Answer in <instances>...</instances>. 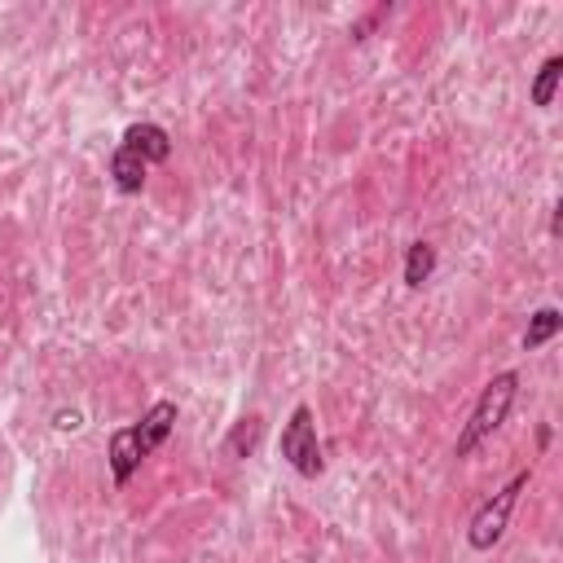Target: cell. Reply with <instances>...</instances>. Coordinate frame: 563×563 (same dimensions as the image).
I'll list each match as a JSON object with an SVG mask.
<instances>
[{
    "mask_svg": "<svg viewBox=\"0 0 563 563\" xmlns=\"http://www.w3.org/2000/svg\"><path fill=\"white\" fill-rule=\"evenodd\" d=\"M255 435H260V418H246V422H242V427L233 431V440H229V449H233V453H242V449L251 453V449H255Z\"/></svg>",
    "mask_w": 563,
    "mask_h": 563,
    "instance_id": "obj_10",
    "label": "cell"
},
{
    "mask_svg": "<svg viewBox=\"0 0 563 563\" xmlns=\"http://www.w3.org/2000/svg\"><path fill=\"white\" fill-rule=\"evenodd\" d=\"M119 145H128L132 154H141L150 167H154V163H167V154H172V136H167L158 123H132Z\"/></svg>",
    "mask_w": 563,
    "mask_h": 563,
    "instance_id": "obj_5",
    "label": "cell"
},
{
    "mask_svg": "<svg viewBox=\"0 0 563 563\" xmlns=\"http://www.w3.org/2000/svg\"><path fill=\"white\" fill-rule=\"evenodd\" d=\"M559 79H563V57L554 53V57H545L541 62V70H537V79H532V106H554V92H559Z\"/></svg>",
    "mask_w": 563,
    "mask_h": 563,
    "instance_id": "obj_8",
    "label": "cell"
},
{
    "mask_svg": "<svg viewBox=\"0 0 563 563\" xmlns=\"http://www.w3.org/2000/svg\"><path fill=\"white\" fill-rule=\"evenodd\" d=\"M528 479H532V471H519L506 488H497L475 515H471V528H466V541H471V550H493L497 541H501V532L510 528V515H515V506H519V493L528 488Z\"/></svg>",
    "mask_w": 563,
    "mask_h": 563,
    "instance_id": "obj_3",
    "label": "cell"
},
{
    "mask_svg": "<svg viewBox=\"0 0 563 563\" xmlns=\"http://www.w3.org/2000/svg\"><path fill=\"white\" fill-rule=\"evenodd\" d=\"M282 457H286L303 479L321 475L325 457H321V440H317V422H312V409H308V405H295V409H290V418H286V427H282Z\"/></svg>",
    "mask_w": 563,
    "mask_h": 563,
    "instance_id": "obj_4",
    "label": "cell"
},
{
    "mask_svg": "<svg viewBox=\"0 0 563 563\" xmlns=\"http://www.w3.org/2000/svg\"><path fill=\"white\" fill-rule=\"evenodd\" d=\"M145 172H150V163L141 154H132L128 145H114V154H110V180H114L119 194H141Z\"/></svg>",
    "mask_w": 563,
    "mask_h": 563,
    "instance_id": "obj_6",
    "label": "cell"
},
{
    "mask_svg": "<svg viewBox=\"0 0 563 563\" xmlns=\"http://www.w3.org/2000/svg\"><path fill=\"white\" fill-rule=\"evenodd\" d=\"M559 330H563V312H559L554 303L537 308V312L528 317V330H523V352H537V347H545V343H550Z\"/></svg>",
    "mask_w": 563,
    "mask_h": 563,
    "instance_id": "obj_7",
    "label": "cell"
},
{
    "mask_svg": "<svg viewBox=\"0 0 563 563\" xmlns=\"http://www.w3.org/2000/svg\"><path fill=\"white\" fill-rule=\"evenodd\" d=\"M57 427H62V431H79L84 422H79V413H57Z\"/></svg>",
    "mask_w": 563,
    "mask_h": 563,
    "instance_id": "obj_11",
    "label": "cell"
},
{
    "mask_svg": "<svg viewBox=\"0 0 563 563\" xmlns=\"http://www.w3.org/2000/svg\"><path fill=\"white\" fill-rule=\"evenodd\" d=\"M515 396H519V374H515V369H501V374L488 378V387L479 391V400H475V409H471V418H466V427H462V435H457V457L475 453V449L506 422Z\"/></svg>",
    "mask_w": 563,
    "mask_h": 563,
    "instance_id": "obj_2",
    "label": "cell"
},
{
    "mask_svg": "<svg viewBox=\"0 0 563 563\" xmlns=\"http://www.w3.org/2000/svg\"><path fill=\"white\" fill-rule=\"evenodd\" d=\"M0 457H4V444H0Z\"/></svg>",
    "mask_w": 563,
    "mask_h": 563,
    "instance_id": "obj_12",
    "label": "cell"
},
{
    "mask_svg": "<svg viewBox=\"0 0 563 563\" xmlns=\"http://www.w3.org/2000/svg\"><path fill=\"white\" fill-rule=\"evenodd\" d=\"M172 427H176V405H172V400H154V405L141 413V422L110 431V453H106V457H110L114 484H128V479L136 475V466L172 435Z\"/></svg>",
    "mask_w": 563,
    "mask_h": 563,
    "instance_id": "obj_1",
    "label": "cell"
},
{
    "mask_svg": "<svg viewBox=\"0 0 563 563\" xmlns=\"http://www.w3.org/2000/svg\"><path fill=\"white\" fill-rule=\"evenodd\" d=\"M435 273V246L431 242H409L405 251V286H422Z\"/></svg>",
    "mask_w": 563,
    "mask_h": 563,
    "instance_id": "obj_9",
    "label": "cell"
}]
</instances>
